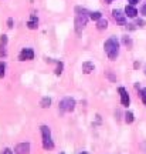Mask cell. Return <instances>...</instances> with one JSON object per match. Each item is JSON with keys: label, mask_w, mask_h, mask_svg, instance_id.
I'll use <instances>...</instances> for the list:
<instances>
[{"label": "cell", "mask_w": 146, "mask_h": 154, "mask_svg": "<svg viewBox=\"0 0 146 154\" xmlns=\"http://www.w3.org/2000/svg\"><path fill=\"white\" fill-rule=\"evenodd\" d=\"M61 154H64V153H61Z\"/></svg>", "instance_id": "cell-31"}, {"label": "cell", "mask_w": 146, "mask_h": 154, "mask_svg": "<svg viewBox=\"0 0 146 154\" xmlns=\"http://www.w3.org/2000/svg\"><path fill=\"white\" fill-rule=\"evenodd\" d=\"M125 14H126L128 17H136L138 10H136L132 5H129V6H126V9H125Z\"/></svg>", "instance_id": "cell-11"}, {"label": "cell", "mask_w": 146, "mask_h": 154, "mask_svg": "<svg viewBox=\"0 0 146 154\" xmlns=\"http://www.w3.org/2000/svg\"><path fill=\"white\" fill-rule=\"evenodd\" d=\"M81 154H88V153H81Z\"/></svg>", "instance_id": "cell-29"}, {"label": "cell", "mask_w": 146, "mask_h": 154, "mask_svg": "<svg viewBox=\"0 0 146 154\" xmlns=\"http://www.w3.org/2000/svg\"><path fill=\"white\" fill-rule=\"evenodd\" d=\"M119 94H121V103H122V106H129L130 103V99H129V94H128V91L125 90L124 87H119Z\"/></svg>", "instance_id": "cell-8"}, {"label": "cell", "mask_w": 146, "mask_h": 154, "mask_svg": "<svg viewBox=\"0 0 146 154\" xmlns=\"http://www.w3.org/2000/svg\"><path fill=\"white\" fill-rule=\"evenodd\" d=\"M122 42H124V44H125V46H128V47H130V46H132V40H130V37H128V36H124Z\"/></svg>", "instance_id": "cell-17"}, {"label": "cell", "mask_w": 146, "mask_h": 154, "mask_svg": "<svg viewBox=\"0 0 146 154\" xmlns=\"http://www.w3.org/2000/svg\"><path fill=\"white\" fill-rule=\"evenodd\" d=\"M16 154H30V144L28 143H20L14 147Z\"/></svg>", "instance_id": "cell-7"}, {"label": "cell", "mask_w": 146, "mask_h": 154, "mask_svg": "<svg viewBox=\"0 0 146 154\" xmlns=\"http://www.w3.org/2000/svg\"><path fill=\"white\" fill-rule=\"evenodd\" d=\"M111 2H114V0H105V3H111Z\"/></svg>", "instance_id": "cell-28"}, {"label": "cell", "mask_w": 146, "mask_h": 154, "mask_svg": "<svg viewBox=\"0 0 146 154\" xmlns=\"http://www.w3.org/2000/svg\"><path fill=\"white\" fill-rule=\"evenodd\" d=\"M89 17H91L92 20H97V22H98V20L102 17V14H101L99 11H92V13H89Z\"/></svg>", "instance_id": "cell-15"}, {"label": "cell", "mask_w": 146, "mask_h": 154, "mask_svg": "<svg viewBox=\"0 0 146 154\" xmlns=\"http://www.w3.org/2000/svg\"><path fill=\"white\" fill-rule=\"evenodd\" d=\"M112 16L118 24H121V26L126 24V14H124L121 10H112Z\"/></svg>", "instance_id": "cell-6"}, {"label": "cell", "mask_w": 146, "mask_h": 154, "mask_svg": "<svg viewBox=\"0 0 146 154\" xmlns=\"http://www.w3.org/2000/svg\"><path fill=\"white\" fill-rule=\"evenodd\" d=\"M1 154H13V153H11L10 149H4L3 151H1Z\"/></svg>", "instance_id": "cell-24"}, {"label": "cell", "mask_w": 146, "mask_h": 154, "mask_svg": "<svg viewBox=\"0 0 146 154\" xmlns=\"http://www.w3.org/2000/svg\"><path fill=\"white\" fill-rule=\"evenodd\" d=\"M61 73H63V63H61V61H58V63H57V70H55V74H57V76H60Z\"/></svg>", "instance_id": "cell-18"}, {"label": "cell", "mask_w": 146, "mask_h": 154, "mask_svg": "<svg viewBox=\"0 0 146 154\" xmlns=\"http://www.w3.org/2000/svg\"><path fill=\"white\" fill-rule=\"evenodd\" d=\"M75 109V100L71 97H65L60 101V111L65 113V111H72Z\"/></svg>", "instance_id": "cell-4"}, {"label": "cell", "mask_w": 146, "mask_h": 154, "mask_svg": "<svg viewBox=\"0 0 146 154\" xmlns=\"http://www.w3.org/2000/svg\"><path fill=\"white\" fill-rule=\"evenodd\" d=\"M40 104H41L43 109H47V107H50V104H51V99H50V97H44Z\"/></svg>", "instance_id": "cell-13"}, {"label": "cell", "mask_w": 146, "mask_h": 154, "mask_svg": "<svg viewBox=\"0 0 146 154\" xmlns=\"http://www.w3.org/2000/svg\"><path fill=\"white\" fill-rule=\"evenodd\" d=\"M7 27L9 29L13 27V19H9V20H7Z\"/></svg>", "instance_id": "cell-22"}, {"label": "cell", "mask_w": 146, "mask_h": 154, "mask_svg": "<svg viewBox=\"0 0 146 154\" xmlns=\"http://www.w3.org/2000/svg\"><path fill=\"white\" fill-rule=\"evenodd\" d=\"M133 120H135V117H133V113L128 111V113L125 114V121H126L128 124H130V123H133Z\"/></svg>", "instance_id": "cell-14"}, {"label": "cell", "mask_w": 146, "mask_h": 154, "mask_svg": "<svg viewBox=\"0 0 146 154\" xmlns=\"http://www.w3.org/2000/svg\"><path fill=\"white\" fill-rule=\"evenodd\" d=\"M107 27H108V22H107V19H102V17H101V19L97 22V29L98 30H105Z\"/></svg>", "instance_id": "cell-12"}, {"label": "cell", "mask_w": 146, "mask_h": 154, "mask_svg": "<svg viewBox=\"0 0 146 154\" xmlns=\"http://www.w3.org/2000/svg\"><path fill=\"white\" fill-rule=\"evenodd\" d=\"M77 11V16H75V32L78 34L81 33V30L85 27V24H87V13L88 11L85 9H81V7H77L75 9Z\"/></svg>", "instance_id": "cell-2"}, {"label": "cell", "mask_w": 146, "mask_h": 154, "mask_svg": "<svg viewBox=\"0 0 146 154\" xmlns=\"http://www.w3.org/2000/svg\"><path fill=\"white\" fill-rule=\"evenodd\" d=\"M0 44H3V46L7 44V36H6V34H1V36H0Z\"/></svg>", "instance_id": "cell-21"}, {"label": "cell", "mask_w": 146, "mask_h": 154, "mask_svg": "<svg viewBox=\"0 0 146 154\" xmlns=\"http://www.w3.org/2000/svg\"><path fill=\"white\" fill-rule=\"evenodd\" d=\"M34 59V51L33 49H23L19 54V60L20 61H26V60H33Z\"/></svg>", "instance_id": "cell-5"}, {"label": "cell", "mask_w": 146, "mask_h": 154, "mask_svg": "<svg viewBox=\"0 0 146 154\" xmlns=\"http://www.w3.org/2000/svg\"><path fill=\"white\" fill-rule=\"evenodd\" d=\"M141 13H142V14H146V5H143L141 7Z\"/></svg>", "instance_id": "cell-25"}, {"label": "cell", "mask_w": 146, "mask_h": 154, "mask_svg": "<svg viewBox=\"0 0 146 154\" xmlns=\"http://www.w3.org/2000/svg\"><path fill=\"white\" fill-rule=\"evenodd\" d=\"M4 74H6V63L0 61V77H4Z\"/></svg>", "instance_id": "cell-16"}, {"label": "cell", "mask_w": 146, "mask_h": 154, "mask_svg": "<svg viewBox=\"0 0 146 154\" xmlns=\"http://www.w3.org/2000/svg\"><path fill=\"white\" fill-rule=\"evenodd\" d=\"M141 147H142V150H143V151H145V154H146V143H143Z\"/></svg>", "instance_id": "cell-27"}, {"label": "cell", "mask_w": 146, "mask_h": 154, "mask_svg": "<svg viewBox=\"0 0 146 154\" xmlns=\"http://www.w3.org/2000/svg\"><path fill=\"white\" fill-rule=\"evenodd\" d=\"M94 69H95V66H94V63H91V61L82 63V72L85 73V74H89L91 72H94Z\"/></svg>", "instance_id": "cell-9"}, {"label": "cell", "mask_w": 146, "mask_h": 154, "mask_svg": "<svg viewBox=\"0 0 146 154\" xmlns=\"http://www.w3.org/2000/svg\"><path fill=\"white\" fill-rule=\"evenodd\" d=\"M27 26H28V29H30V30L37 29V26H38V19H37V16H36V14H31V17H30V20H28V23H27Z\"/></svg>", "instance_id": "cell-10"}, {"label": "cell", "mask_w": 146, "mask_h": 154, "mask_svg": "<svg viewBox=\"0 0 146 154\" xmlns=\"http://www.w3.org/2000/svg\"><path fill=\"white\" fill-rule=\"evenodd\" d=\"M7 56V51H6V46L0 44V57H6Z\"/></svg>", "instance_id": "cell-19"}, {"label": "cell", "mask_w": 146, "mask_h": 154, "mask_svg": "<svg viewBox=\"0 0 146 154\" xmlns=\"http://www.w3.org/2000/svg\"><path fill=\"white\" fill-rule=\"evenodd\" d=\"M141 97H142V101H143V103H145V106H146V87L141 90Z\"/></svg>", "instance_id": "cell-20"}, {"label": "cell", "mask_w": 146, "mask_h": 154, "mask_svg": "<svg viewBox=\"0 0 146 154\" xmlns=\"http://www.w3.org/2000/svg\"><path fill=\"white\" fill-rule=\"evenodd\" d=\"M128 2H129V3H130L132 6H135V5H138V3H139L141 0H128Z\"/></svg>", "instance_id": "cell-23"}, {"label": "cell", "mask_w": 146, "mask_h": 154, "mask_svg": "<svg viewBox=\"0 0 146 154\" xmlns=\"http://www.w3.org/2000/svg\"><path fill=\"white\" fill-rule=\"evenodd\" d=\"M105 53L108 54L109 60H116V57L119 54V42L116 37H109L107 42H105Z\"/></svg>", "instance_id": "cell-1"}, {"label": "cell", "mask_w": 146, "mask_h": 154, "mask_svg": "<svg viewBox=\"0 0 146 154\" xmlns=\"http://www.w3.org/2000/svg\"><path fill=\"white\" fill-rule=\"evenodd\" d=\"M41 134H43V147L45 150H51L54 149V143L51 140V131H50V127L47 126H41Z\"/></svg>", "instance_id": "cell-3"}, {"label": "cell", "mask_w": 146, "mask_h": 154, "mask_svg": "<svg viewBox=\"0 0 146 154\" xmlns=\"http://www.w3.org/2000/svg\"><path fill=\"white\" fill-rule=\"evenodd\" d=\"M145 74H146V69H145Z\"/></svg>", "instance_id": "cell-30"}, {"label": "cell", "mask_w": 146, "mask_h": 154, "mask_svg": "<svg viewBox=\"0 0 146 154\" xmlns=\"http://www.w3.org/2000/svg\"><path fill=\"white\" fill-rule=\"evenodd\" d=\"M136 23H138V26H139V27H142V26H145V22H143L142 19H141V20H138Z\"/></svg>", "instance_id": "cell-26"}]
</instances>
